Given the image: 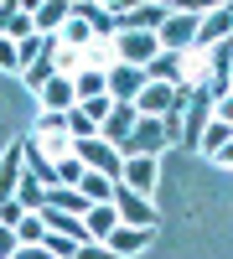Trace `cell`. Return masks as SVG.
<instances>
[{"label":"cell","instance_id":"obj_34","mask_svg":"<svg viewBox=\"0 0 233 259\" xmlns=\"http://www.w3.org/2000/svg\"><path fill=\"white\" fill-rule=\"evenodd\" d=\"M213 161H223V166H233V140H228V145L218 150V156H213Z\"/></svg>","mask_w":233,"mask_h":259},{"label":"cell","instance_id":"obj_26","mask_svg":"<svg viewBox=\"0 0 233 259\" xmlns=\"http://www.w3.org/2000/svg\"><path fill=\"white\" fill-rule=\"evenodd\" d=\"M41 244H47V254H52V259H73V254H78V244H73V239H62V233H47Z\"/></svg>","mask_w":233,"mask_h":259},{"label":"cell","instance_id":"obj_17","mask_svg":"<svg viewBox=\"0 0 233 259\" xmlns=\"http://www.w3.org/2000/svg\"><path fill=\"white\" fill-rule=\"evenodd\" d=\"M31 11V31L36 36H52L57 26H68V6L62 0H47V6H26Z\"/></svg>","mask_w":233,"mask_h":259},{"label":"cell","instance_id":"obj_28","mask_svg":"<svg viewBox=\"0 0 233 259\" xmlns=\"http://www.w3.org/2000/svg\"><path fill=\"white\" fill-rule=\"evenodd\" d=\"M41 135H68V114H47V109H41Z\"/></svg>","mask_w":233,"mask_h":259},{"label":"cell","instance_id":"obj_7","mask_svg":"<svg viewBox=\"0 0 233 259\" xmlns=\"http://www.w3.org/2000/svg\"><path fill=\"white\" fill-rule=\"evenodd\" d=\"M228 36H233V6H218V11H202L192 47H197V52H213L218 41H228Z\"/></svg>","mask_w":233,"mask_h":259},{"label":"cell","instance_id":"obj_5","mask_svg":"<svg viewBox=\"0 0 233 259\" xmlns=\"http://www.w3.org/2000/svg\"><path fill=\"white\" fill-rule=\"evenodd\" d=\"M197 21H202V11H171V16H166V26L156 31L161 52H181V47H192V36H197Z\"/></svg>","mask_w":233,"mask_h":259},{"label":"cell","instance_id":"obj_12","mask_svg":"<svg viewBox=\"0 0 233 259\" xmlns=\"http://www.w3.org/2000/svg\"><path fill=\"white\" fill-rule=\"evenodd\" d=\"M135 119H140V114H135V104H114V109H109V119L99 124V140H109V145L119 150L124 140H130V130H135Z\"/></svg>","mask_w":233,"mask_h":259},{"label":"cell","instance_id":"obj_16","mask_svg":"<svg viewBox=\"0 0 233 259\" xmlns=\"http://www.w3.org/2000/svg\"><path fill=\"white\" fill-rule=\"evenodd\" d=\"M68 16L83 21L88 31H104V36L114 31V11H109V6H94V0H78V6H68Z\"/></svg>","mask_w":233,"mask_h":259},{"label":"cell","instance_id":"obj_20","mask_svg":"<svg viewBox=\"0 0 233 259\" xmlns=\"http://www.w3.org/2000/svg\"><path fill=\"white\" fill-rule=\"evenodd\" d=\"M83 223H88V239L104 244V239L119 228V212H114V202H99V207H88V218H83Z\"/></svg>","mask_w":233,"mask_h":259},{"label":"cell","instance_id":"obj_22","mask_svg":"<svg viewBox=\"0 0 233 259\" xmlns=\"http://www.w3.org/2000/svg\"><path fill=\"white\" fill-rule=\"evenodd\" d=\"M228 140H233V130H228V124H218V119H207V124H202V135H197V145L207 150V156H218Z\"/></svg>","mask_w":233,"mask_h":259},{"label":"cell","instance_id":"obj_32","mask_svg":"<svg viewBox=\"0 0 233 259\" xmlns=\"http://www.w3.org/2000/svg\"><path fill=\"white\" fill-rule=\"evenodd\" d=\"M73 259H114V254H109V249H104V244H83V249H78Z\"/></svg>","mask_w":233,"mask_h":259},{"label":"cell","instance_id":"obj_6","mask_svg":"<svg viewBox=\"0 0 233 259\" xmlns=\"http://www.w3.org/2000/svg\"><path fill=\"white\" fill-rule=\"evenodd\" d=\"M114 212H119V223L124 228H156V207H151V197H135L130 187H119L114 182Z\"/></svg>","mask_w":233,"mask_h":259},{"label":"cell","instance_id":"obj_35","mask_svg":"<svg viewBox=\"0 0 233 259\" xmlns=\"http://www.w3.org/2000/svg\"><path fill=\"white\" fill-rule=\"evenodd\" d=\"M11 11H16V6L6 0V6H0V36H6V21H11Z\"/></svg>","mask_w":233,"mask_h":259},{"label":"cell","instance_id":"obj_11","mask_svg":"<svg viewBox=\"0 0 233 259\" xmlns=\"http://www.w3.org/2000/svg\"><path fill=\"white\" fill-rule=\"evenodd\" d=\"M21 177H26V145H11L6 150V161H0V207H6L11 197H16V187H21Z\"/></svg>","mask_w":233,"mask_h":259},{"label":"cell","instance_id":"obj_3","mask_svg":"<svg viewBox=\"0 0 233 259\" xmlns=\"http://www.w3.org/2000/svg\"><path fill=\"white\" fill-rule=\"evenodd\" d=\"M166 145H171V140H166V124H161V119H135L130 140L119 145V156H124V161H130V156H161Z\"/></svg>","mask_w":233,"mask_h":259},{"label":"cell","instance_id":"obj_27","mask_svg":"<svg viewBox=\"0 0 233 259\" xmlns=\"http://www.w3.org/2000/svg\"><path fill=\"white\" fill-rule=\"evenodd\" d=\"M78 109H83V114H88L94 124H104V119H109V109H114V99H109V94H104V99H88V104H78Z\"/></svg>","mask_w":233,"mask_h":259},{"label":"cell","instance_id":"obj_2","mask_svg":"<svg viewBox=\"0 0 233 259\" xmlns=\"http://www.w3.org/2000/svg\"><path fill=\"white\" fill-rule=\"evenodd\" d=\"M187 104V89H171V83H145L140 99H135V114L140 119H166L171 109Z\"/></svg>","mask_w":233,"mask_h":259},{"label":"cell","instance_id":"obj_19","mask_svg":"<svg viewBox=\"0 0 233 259\" xmlns=\"http://www.w3.org/2000/svg\"><path fill=\"white\" fill-rule=\"evenodd\" d=\"M47 207L52 212H68V218H88V197L73 192V187H52L47 192Z\"/></svg>","mask_w":233,"mask_h":259},{"label":"cell","instance_id":"obj_18","mask_svg":"<svg viewBox=\"0 0 233 259\" xmlns=\"http://www.w3.org/2000/svg\"><path fill=\"white\" fill-rule=\"evenodd\" d=\"M73 94H78V104L104 99V94H109V68H83V73L73 78Z\"/></svg>","mask_w":233,"mask_h":259},{"label":"cell","instance_id":"obj_30","mask_svg":"<svg viewBox=\"0 0 233 259\" xmlns=\"http://www.w3.org/2000/svg\"><path fill=\"white\" fill-rule=\"evenodd\" d=\"M0 68H21V57H16V41H11V36H0Z\"/></svg>","mask_w":233,"mask_h":259},{"label":"cell","instance_id":"obj_29","mask_svg":"<svg viewBox=\"0 0 233 259\" xmlns=\"http://www.w3.org/2000/svg\"><path fill=\"white\" fill-rule=\"evenodd\" d=\"M21 218H26V207H21V202H16V197H11V202H6V207H0V223H6V228H16V223H21Z\"/></svg>","mask_w":233,"mask_h":259},{"label":"cell","instance_id":"obj_24","mask_svg":"<svg viewBox=\"0 0 233 259\" xmlns=\"http://www.w3.org/2000/svg\"><path fill=\"white\" fill-rule=\"evenodd\" d=\"M6 36H11V41H26V36H36V31H31V11H26V6H16V11H11V21H6Z\"/></svg>","mask_w":233,"mask_h":259},{"label":"cell","instance_id":"obj_4","mask_svg":"<svg viewBox=\"0 0 233 259\" xmlns=\"http://www.w3.org/2000/svg\"><path fill=\"white\" fill-rule=\"evenodd\" d=\"M156 52H161L156 31H119L114 36V62H124V68H145Z\"/></svg>","mask_w":233,"mask_h":259},{"label":"cell","instance_id":"obj_33","mask_svg":"<svg viewBox=\"0 0 233 259\" xmlns=\"http://www.w3.org/2000/svg\"><path fill=\"white\" fill-rule=\"evenodd\" d=\"M213 119H218V124H228V130H233V99H218V109H213Z\"/></svg>","mask_w":233,"mask_h":259},{"label":"cell","instance_id":"obj_13","mask_svg":"<svg viewBox=\"0 0 233 259\" xmlns=\"http://www.w3.org/2000/svg\"><path fill=\"white\" fill-rule=\"evenodd\" d=\"M151 233H156V228H124V223H119V228L109 233V239H104V249H109L114 259H124V254H140L145 244H151Z\"/></svg>","mask_w":233,"mask_h":259},{"label":"cell","instance_id":"obj_15","mask_svg":"<svg viewBox=\"0 0 233 259\" xmlns=\"http://www.w3.org/2000/svg\"><path fill=\"white\" fill-rule=\"evenodd\" d=\"M41 104H47V114H68V109H78V94H73V78H52L47 89H41Z\"/></svg>","mask_w":233,"mask_h":259},{"label":"cell","instance_id":"obj_9","mask_svg":"<svg viewBox=\"0 0 233 259\" xmlns=\"http://www.w3.org/2000/svg\"><path fill=\"white\" fill-rule=\"evenodd\" d=\"M145 89V68H124V62H109V99L114 104H135Z\"/></svg>","mask_w":233,"mask_h":259},{"label":"cell","instance_id":"obj_1","mask_svg":"<svg viewBox=\"0 0 233 259\" xmlns=\"http://www.w3.org/2000/svg\"><path fill=\"white\" fill-rule=\"evenodd\" d=\"M73 156L83 161V171H99V177H109V182H119V171H124V156L109 145V140H73Z\"/></svg>","mask_w":233,"mask_h":259},{"label":"cell","instance_id":"obj_21","mask_svg":"<svg viewBox=\"0 0 233 259\" xmlns=\"http://www.w3.org/2000/svg\"><path fill=\"white\" fill-rule=\"evenodd\" d=\"M78 192L88 197V207H99V202H109V197H114V182H109V177H99V171H83Z\"/></svg>","mask_w":233,"mask_h":259},{"label":"cell","instance_id":"obj_36","mask_svg":"<svg viewBox=\"0 0 233 259\" xmlns=\"http://www.w3.org/2000/svg\"><path fill=\"white\" fill-rule=\"evenodd\" d=\"M228 99H233V94H228Z\"/></svg>","mask_w":233,"mask_h":259},{"label":"cell","instance_id":"obj_25","mask_svg":"<svg viewBox=\"0 0 233 259\" xmlns=\"http://www.w3.org/2000/svg\"><path fill=\"white\" fill-rule=\"evenodd\" d=\"M88 41H94V31L83 26V21H73V16H68V26H62V47H73V52H83V47H88Z\"/></svg>","mask_w":233,"mask_h":259},{"label":"cell","instance_id":"obj_8","mask_svg":"<svg viewBox=\"0 0 233 259\" xmlns=\"http://www.w3.org/2000/svg\"><path fill=\"white\" fill-rule=\"evenodd\" d=\"M171 6H135V11H114V36L119 31H161Z\"/></svg>","mask_w":233,"mask_h":259},{"label":"cell","instance_id":"obj_23","mask_svg":"<svg viewBox=\"0 0 233 259\" xmlns=\"http://www.w3.org/2000/svg\"><path fill=\"white\" fill-rule=\"evenodd\" d=\"M47 239V223H41V212H26V218L16 223V244H41Z\"/></svg>","mask_w":233,"mask_h":259},{"label":"cell","instance_id":"obj_14","mask_svg":"<svg viewBox=\"0 0 233 259\" xmlns=\"http://www.w3.org/2000/svg\"><path fill=\"white\" fill-rule=\"evenodd\" d=\"M145 83H171V89H181V52H156L145 62Z\"/></svg>","mask_w":233,"mask_h":259},{"label":"cell","instance_id":"obj_31","mask_svg":"<svg viewBox=\"0 0 233 259\" xmlns=\"http://www.w3.org/2000/svg\"><path fill=\"white\" fill-rule=\"evenodd\" d=\"M11 259H52V254H47V244H21Z\"/></svg>","mask_w":233,"mask_h":259},{"label":"cell","instance_id":"obj_10","mask_svg":"<svg viewBox=\"0 0 233 259\" xmlns=\"http://www.w3.org/2000/svg\"><path fill=\"white\" fill-rule=\"evenodd\" d=\"M119 187H130L135 197H151V187H156V156H130L119 171Z\"/></svg>","mask_w":233,"mask_h":259}]
</instances>
